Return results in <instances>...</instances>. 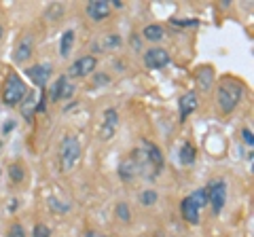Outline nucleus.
Wrapping results in <instances>:
<instances>
[{"label":"nucleus","instance_id":"14","mask_svg":"<svg viewBox=\"0 0 254 237\" xmlns=\"http://www.w3.org/2000/svg\"><path fill=\"white\" fill-rule=\"evenodd\" d=\"M195 83L201 91H210L214 83V66H199L195 70Z\"/></svg>","mask_w":254,"mask_h":237},{"label":"nucleus","instance_id":"25","mask_svg":"<svg viewBox=\"0 0 254 237\" xmlns=\"http://www.w3.org/2000/svg\"><path fill=\"white\" fill-rule=\"evenodd\" d=\"M157 193L155 191H150V188H148V191H144V193H140V197H138V199H140V203L142 205H155L157 203Z\"/></svg>","mask_w":254,"mask_h":237},{"label":"nucleus","instance_id":"23","mask_svg":"<svg viewBox=\"0 0 254 237\" xmlns=\"http://www.w3.org/2000/svg\"><path fill=\"white\" fill-rule=\"evenodd\" d=\"M189 199L193 201L199 210H203L205 205H208V195H205V188H195V191L189 195Z\"/></svg>","mask_w":254,"mask_h":237},{"label":"nucleus","instance_id":"15","mask_svg":"<svg viewBox=\"0 0 254 237\" xmlns=\"http://www.w3.org/2000/svg\"><path fill=\"white\" fill-rule=\"evenodd\" d=\"M199 212L201 210L189 199V195L180 201V214H182V218H185L189 225H197V223H199Z\"/></svg>","mask_w":254,"mask_h":237},{"label":"nucleus","instance_id":"4","mask_svg":"<svg viewBox=\"0 0 254 237\" xmlns=\"http://www.w3.org/2000/svg\"><path fill=\"white\" fill-rule=\"evenodd\" d=\"M205 195H208V203L212 205L214 214H220L222 208L227 205V184L225 180H214L210 182V186L205 188Z\"/></svg>","mask_w":254,"mask_h":237},{"label":"nucleus","instance_id":"5","mask_svg":"<svg viewBox=\"0 0 254 237\" xmlns=\"http://www.w3.org/2000/svg\"><path fill=\"white\" fill-rule=\"evenodd\" d=\"M95 68H98V58L95 55H83V58L74 59L72 64L68 68V76L72 78H85L95 72Z\"/></svg>","mask_w":254,"mask_h":237},{"label":"nucleus","instance_id":"13","mask_svg":"<svg viewBox=\"0 0 254 237\" xmlns=\"http://www.w3.org/2000/svg\"><path fill=\"white\" fill-rule=\"evenodd\" d=\"M142 148H144V155H146V161L153 165V170L155 172H161L163 170V153L159 151V146L157 144H153V142H148V140H144L142 142Z\"/></svg>","mask_w":254,"mask_h":237},{"label":"nucleus","instance_id":"30","mask_svg":"<svg viewBox=\"0 0 254 237\" xmlns=\"http://www.w3.org/2000/svg\"><path fill=\"white\" fill-rule=\"evenodd\" d=\"M32 237H51V231H49V227L47 225H36L34 227V231H32Z\"/></svg>","mask_w":254,"mask_h":237},{"label":"nucleus","instance_id":"7","mask_svg":"<svg viewBox=\"0 0 254 237\" xmlns=\"http://www.w3.org/2000/svg\"><path fill=\"white\" fill-rule=\"evenodd\" d=\"M49 89V102H60V100H66L74 93V85L68 81V76H60L55 78L51 87H47Z\"/></svg>","mask_w":254,"mask_h":237},{"label":"nucleus","instance_id":"28","mask_svg":"<svg viewBox=\"0 0 254 237\" xmlns=\"http://www.w3.org/2000/svg\"><path fill=\"white\" fill-rule=\"evenodd\" d=\"M6 237H26V231H23V227L19 223H13L9 227V231H6Z\"/></svg>","mask_w":254,"mask_h":237},{"label":"nucleus","instance_id":"35","mask_svg":"<svg viewBox=\"0 0 254 237\" xmlns=\"http://www.w3.org/2000/svg\"><path fill=\"white\" fill-rule=\"evenodd\" d=\"M110 6H117V9H121L123 2H121V0H113V4H110Z\"/></svg>","mask_w":254,"mask_h":237},{"label":"nucleus","instance_id":"10","mask_svg":"<svg viewBox=\"0 0 254 237\" xmlns=\"http://www.w3.org/2000/svg\"><path fill=\"white\" fill-rule=\"evenodd\" d=\"M32 53H34V36H32V34H23L17 41V45H15L13 59L17 61V64H26V61L32 58Z\"/></svg>","mask_w":254,"mask_h":237},{"label":"nucleus","instance_id":"3","mask_svg":"<svg viewBox=\"0 0 254 237\" xmlns=\"http://www.w3.org/2000/svg\"><path fill=\"white\" fill-rule=\"evenodd\" d=\"M81 159V140L72 133L64 136L62 144H60V163L64 172H70Z\"/></svg>","mask_w":254,"mask_h":237},{"label":"nucleus","instance_id":"26","mask_svg":"<svg viewBox=\"0 0 254 237\" xmlns=\"http://www.w3.org/2000/svg\"><path fill=\"white\" fill-rule=\"evenodd\" d=\"M62 13H64V6H62L60 2H53L49 9H47V17H49L51 21H55V19L62 17Z\"/></svg>","mask_w":254,"mask_h":237},{"label":"nucleus","instance_id":"2","mask_svg":"<svg viewBox=\"0 0 254 237\" xmlns=\"http://www.w3.org/2000/svg\"><path fill=\"white\" fill-rule=\"evenodd\" d=\"M28 93V87L26 83L21 81V76L17 72H9L2 83V104L9 106V108H15L21 104V100L26 98Z\"/></svg>","mask_w":254,"mask_h":237},{"label":"nucleus","instance_id":"19","mask_svg":"<svg viewBox=\"0 0 254 237\" xmlns=\"http://www.w3.org/2000/svg\"><path fill=\"white\" fill-rule=\"evenodd\" d=\"M121 36L119 34H106L102 36V41L95 45V51H113V49H119L121 47Z\"/></svg>","mask_w":254,"mask_h":237},{"label":"nucleus","instance_id":"24","mask_svg":"<svg viewBox=\"0 0 254 237\" xmlns=\"http://www.w3.org/2000/svg\"><path fill=\"white\" fill-rule=\"evenodd\" d=\"M115 212H117V218L121 220L123 225H129L131 223V210H129V205H127V203H123V201L117 203V210Z\"/></svg>","mask_w":254,"mask_h":237},{"label":"nucleus","instance_id":"21","mask_svg":"<svg viewBox=\"0 0 254 237\" xmlns=\"http://www.w3.org/2000/svg\"><path fill=\"white\" fill-rule=\"evenodd\" d=\"M197 159V148L190 144V142H185L180 146V163L182 165H193Z\"/></svg>","mask_w":254,"mask_h":237},{"label":"nucleus","instance_id":"6","mask_svg":"<svg viewBox=\"0 0 254 237\" xmlns=\"http://www.w3.org/2000/svg\"><path fill=\"white\" fill-rule=\"evenodd\" d=\"M170 64V53L163 47H150L148 51H144V66L150 70H161Z\"/></svg>","mask_w":254,"mask_h":237},{"label":"nucleus","instance_id":"17","mask_svg":"<svg viewBox=\"0 0 254 237\" xmlns=\"http://www.w3.org/2000/svg\"><path fill=\"white\" fill-rule=\"evenodd\" d=\"M138 174H140V165L136 159H127V161L119 163V176L123 180H133Z\"/></svg>","mask_w":254,"mask_h":237},{"label":"nucleus","instance_id":"16","mask_svg":"<svg viewBox=\"0 0 254 237\" xmlns=\"http://www.w3.org/2000/svg\"><path fill=\"white\" fill-rule=\"evenodd\" d=\"M142 38L148 43H159L165 38V28L161 23H148V26L142 30Z\"/></svg>","mask_w":254,"mask_h":237},{"label":"nucleus","instance_id":"11","mask_svg":"<svg viewBox=\"0 0 254 237\" xmlns=\"http://www.w3.org/2000/svg\"><path fill=\"white\" fill-rule=\"evenodd\" d=\"M197 106H199V96H197V91H187L178 102L180 121H187L189 115H193L197 110Z\"/></svg>","mask_w":254,"mask_h":237},{"label":"nucleus","instance_id":"1","mask_svg":"<svg viewBox=\"0 0 254 237\" xmlns=\"http://www.w3.org/2000/svg\"><path fill=\"white\" fill-rule=\"evenodd\" d=\"M244 96V83L235 76H222L216 89V104L222 115H231L240 106Z\"/></svg>","mask_w":254,"mask_h":237},{"label":"nucleus","instance_id":"34","mask_svg":"<svg viewBox=\"0 0 254 237\" xmlns=\"http://www.w3.org/2000/svg\"><path fill=\"white\" fill-rule=\"evenodd\" d=\"M13 127H15V123H6V125H4V127H2V131L6 133V131H11Z\"/></svg>","mask_w":254,"mask_h":237},{"label":"nucleus","instance_id":"12","mask_svg":"<svg viewBox=\"0 0 254 237\" xmlns=\"http://www.w3.org/2000/svg\"><path fill=\"white\" fill-rule=\"evenodd\" d=\"M117 125H119V113L115 108H106L104 110V123H102V129H100V138L110 140L117 131Z\"/></svg>","mask_w":254,"mask_h":237},{"label":"nucleus","instance_id":"18","mask_svg":"<svg viewBox=\"0 0 254 237\" xmlns=\"http://www.w3.org/2000/svg\"><path fill=\"white\" fill-rule=\"evenodd\" d=\"M36 104H38L36 96L32 91H28L26 98L21 100V117L26 118V121H32V117L36 115Z\"/></svg>","mask_w":254,"mask_h":237},{"label":"nucleus","instance_id":"27","mask_svg":"<svg viewBox=\"0 0 254 237\" xmlns=\"http://www.w3.org/2000/svg\"><path fill=\"white\" fill-rule=\"evenodd\" d=\"M106 83H110V76H108V74H102V72H98V70H95V72H93V83H91V87H104Z\"/></svg>","mask_w":254,"mask_h":237},{"label":"nucleus","instance_id":"8","mask_svg":"<svg viewBox=\"0 0 254 237\" xmlns=\"http://www.w3.org/2000/svg\"><path fill=\"white\" fill-rule=\"evenodd\" d=\"M26 74L32 83L36 85V89H47L51 78V66L49 64H34L26 70Z\"/></svg>","mask_w":254,"mask_h":237},{"label":"nucleus","instance_id":"33","mask_svg":"<svg viewBox=\"0 0 254 237\" xmlns=\"http://www.w3.org/2000/svg\"><path fill=\"white\" fill-rule=\"evenodd\" d=\"M85 237H106V235H104V233H98V231H89Z\"/></svg>","mask_w":254,"mask_h":237},{"label":"nucleus","instance_id":"22","mask_svg":"<svg viewBox=\"0 0 254 237\" xmlns=\"http://www.w3.org/2000/svg\"><path fill=\"white\" fill-rule=\"evenodd\" d=\"M9 178L13 180L15 184H21L23 180H26V168H23L21 163H13V165H9Z\"/></svg>","mask_w":254,"mask_h":237},{"label":"nucleus","instance_id":"31","mask_svg":"<svg viewBox=\"0 0 254 237\" xmlns=\"http://www.w3.org/2000/svg\"><path fill=\"white\" fill-rule=\"evenodd\" d=\"M49 205H51V210H53V212H62V214H64V212H68V210H70L68 205L60 203L58 199H55V197H49Z\"/></svg>","mask_w":254,"mask_h":237},{"label":"nucleus","instance_id":"36","mask_svg":"<svg viewBox=\"0 0 254 237\" xmlns=\"http://www.w3.org/2000/svg\"><path fill=\"white\" fill-rule=\"evenodd\" d=\"M2 34H4V30H2V26H0V38H2Z\"/></svg>","mask_w":254,"mask_h":237},{"label":"nucleus","instance_id":"20","mask_svg":"<svg viewBox=\"0 0 254 237\" xmlns=\"http://www.w3.org/2000/svg\"><path fill=\"white\" fill-rule=\"evenodd\" d=\"M74 30H66L62 36H60V55L62 58H68L70 51H72V47H74Z\"/></svg>","mask_w":254,"mask_h":237},{"label":"nucleus","instance_id":"29","mask_svg":"<svg viewBox=\"0 0 254 237\" xmlns=\"http://www.w3.org/2000/svg\"><path fill=\"white\" fill-rule=\"evenodd\" d=\"M172 26H178V28H193V26H199L197 19H172L170 21Z\"/></svg>","mask_w":254,"mask_h":237},{"label":"nucleus","instance_id":"9","mask_svg":"<svg viewBox=\"0 0 254 237\" xmlns=\"http://www.w3.org/2000/svg\"><path fill=\"white\" fill-rule=\"evenodd\" d=\"M85 13H87V17H89L91 21L100 23V21H104L110 13H113V6H110L108 0H91V2H87Z\"/></svg>","mask_w":254,"mask_h":237},{"label":"nucleus","instance_id":"32","mask_svg":"<svg viewBox=\"0 0 254 237\" xmlns=\"http://www.w3.org/2000/svg\"><path fill=\"white\" fill-rule=\"evenodd\" d=\"M242 142H244V144L248 146V148H252L254 140H252V129H250V127H244V129H242Z\"/></svg>","mask_w":254,"mask_h":237}]
</instances>
